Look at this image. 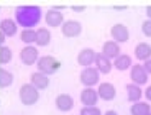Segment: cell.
<instances>
[{
	"label": "cell",
	"instance_id": "cell-1",
	"mask_svg": "<svg viewBox=\"0 0 151 115\" xmlns=\"http://www.w3.org/2000/svg\"><path fill=\"white\" fill-rule=\"evenodd\" d=\"M15 18H17V25L23 27L25 30H33L38 23H40V18H41V8L35 7V5L18 7L15 10Z\"/></svg>",
	"mask_w": 151,
	"mask_h": 115
},
{
	"label": "cell",
	"instance_id": "cell-2",
	"mask_svg": "<svg viewBox=\"0 0 151 115\" xmlns=\"http://www.w3.org/2000/svg\"><path fill=\"white\" fill-rule=\"evenodd\" d=\"M36 64H38V73L45 74V76L54 74L58 69L61 68V63L58 61L54 56H49V54H46V56H41L40 59H38Z\"/></svg>",
	"mask_w": 151,
	"mask_h": 115
},
{
	"label": "cell",
	"instance_id": "cell-3",
	"mask_svg": "<svg viewBox=\"0 0 151 115\" xmlns=\"http://www.w3.org/2000/svg\"><path fill=\"white\" fill-rule=\"evenodd\" d=\"M20 100L23 105H35L40 100V91L31 84H23L20 87Z\"/></svg>",
	"mask_w": 151,
	"mask_h": 115
},
{
	"label": "cell",
	"instance_id": "cell-4",
	"mask_svg": "<svg viewBox=\"0 0 151 115\" xmlns=\"http://www.w3.org/2000/svg\"><path fill=\"white\" fill-rule=\"evenodd\" d=\"M61 33L66 38H76V36H79L82 33V25L77 20H66L61 25Z\"/></svg>",
	"mask_w": 151,
	"mask_h": 115
},
{
	"label": "cell",
	"instance_id": "cell-5",
	"mask_svg": "<svg viewBox=\"0 0 151 115\" xmlns=\"http://www.w3.org/2000/svg\"><path fill=\"white\" fill-rule=\"evenodd\" d=\"M40 59V54H38V48L36 46H25L22 51H20V61L25 66H33L35 63H38Z\"/></svg>",
	"mask_w": 151,
	"mask_h": 115
},
{
	"label": "cell",
	"instance_id": "cell-6",
	"mask_svg": "<svg viewBox=\"0 0 151 115\" xmlns=\"http://www.w3.org/2000/svg\"><path fill=\"white\" fill-rule=\"evenodd\" d=\"M99 74L100 73L95 68H84L79 79L86 87H94L95 84H99Z\"/></svg>",
	"mask_w": 151,
	"mask_h": 115
},
{
	"label": "cell",
	"instance_id": "cell-7",
	"mask_svg": "<svg viewBox=\"0 0 151 115\" xmlns=\"http://www.w3.org/2000/svg\"><path fill=\"white\" fill-rule=\"evenodd\" d=\"M130 79H132V84H136L141 87L148 82V73L141 64H133L132 71H130Z\"/></svg>",
	"mask_w": 151,
	"mask_h": 115
},
{
	"label": "cell",
	"instance_id": "cell-8",
	"mask_svg": "<svg viewBox=\"0 0 151 115\" xmlns=\"http://www.w3.org/2000/svg\"><path fill=\"white\" fill-rule=\"evenodd\" d=\"M110 34H112V38L115 43H125V41H128L130 38V31L128 28L125 27V25H122V23H117V25H113L112 30H110Z\"/></svg>",
	"mask_w": 151,
	"mask_h": 115
},
{
	"label": "cell",
	"instance_id": "cell-9",
	"mask_svg": "<svg viewBox=\"0 0 151 115\" xmlns=\"http://www.w3.org/2000/svg\"><path fill=\"white\" fill-rule=\"evenodd\" d=\"M97 94H99V99L109 102V100L115 99V96H117V89H115L113 84H110V82H102V84H99Z\"/></svg>",
	"mask_w": 151,
	"mask_h": 115
},
{
	"label": "cell",
	"instance_id": "cell-10",
	"mask_svg": "<svg viewBox=\"0 0 151 115\" xmlns=\"http://www.w3.org/2000/svg\"><path fill=\"white\" fill-rule=\"evenodd\" d=\"M99 100V94L94 87H86L81 92V102L84 107H95V104Z\"/></svg>",
	"mask_w": 151,
	"mask_h": 115
},
{
	"label": "cell",
	"instance_id": "cell-11",
	"mask_svg": "<svg viewBox=\"0 0 151 115\" xmlns=\"http://www.w3.org/2000/svg\"><path fill=\"white\" fill-rule=\"evenodd\" d=\"M45 20H46V23H48V27L58 28V27H61V25L64 23V15H63L59 10H54V8H51V10L46 12Z\"/></svg>",
	"mask_w": 151,
	"mask_h": 115
},
{
	"label": "cell",
	"instance_id": "cell-12",
	"mask_svg": "<svg viewBox=\"0 0 151 115\" xmlns=\"http://www.w3.org/2000/svg\"><path fill=\"white\" fill-rule=\"evenodd\" d=\"M95 51L92 48H84L79 54H77V63L79 66H84V68H89L92 66V63H95Z\"/></svg>",
	"mask_w": 151,
	"mask_h": 115
},
{
	"label": "cell",
	"instance_id": "cell-13",
	"mask_svg": "<svg viewBox=\"0 0 151 115\" xmlns=\"http://www.w3.org/2000/svg\"><path fill=\"white\" fill-rule=\"evenodd\" d=\"M102 54L112 61V59H115V58H118L122 54L120 45L115 43V41H105V43H104V46H102Z\"/></svg>",
	"mask_w": 151,
	"mask_h": 115
},
{
	"label": "cell",
	"instance_id": "cell-14",
	"mask_svg": "<svg viewBox=\"0 0 151 115\" xmlns=\"http://www.w3.org/2000/svg\"><path fill=\"white\" fill-rule=\"evenodd\" d=\"M112 68H113V64H112V61H110L109 58H105L102 53L95 54V69H97L99 73L109 74L110 71H112Z\"/></svg>",
	"mask_w": 151,
	"mask_h": 115
},
{
	"label": "cell",
	"instance_id": "cell-15",
	"mask_svg": "<svg viewBox=\"0 0 151 115\" xmlns=\"http://www.w3.org/2000/svg\"><path fill=\"white\" fill-rule=\"evenodd\" d=\"M30 84L33 86V87H36L38 91H45L49 86V77L36 71V73H33L30 76Z\"/></svg>",
	"mask_w": 151,
	"mask_h": 115
},
{
	"label": "cell",
	"instance_id": "cell-16",
	"mask_svg": "<svg viewBox=\"0 0 151 115\" xmlns=\"http://www.w3.org/2000/svg\"><path fill=\"white\" fill-rule=\"evenodd\" d=\"M56 107L58 110L61 112H69L72 107H74V99H72L69 94H59V96L56 97Z\"/></svg>",
	"mask_w": 151,
	"mask_h": 115
},
{
	"label": "cell",
	"instance_id": "cell-17",
	"mask_svg": "<svg viewBox=\"0 0 151 115\" xmlns=\"http://www.w3.org/2000/svg\"><path fill=\"white\" fill-rule=\"evenodd\" d=\"M0 31L5 34V38L7 36H15L17 33H18V25H17V22H13L12 18H5L0 22Z\"/></svg>",
	"mask_w": 151,
	"mask_h": 115
},
{
	"label": "cell",
	"instance_id": "cell-18",
	"mask_svg": "<svg viewBox=\"0 0 151 115\" xmlns=\"http://www.w3.org/2000/svg\"><path fill=\"white\" fill-rule=\"evenodd\" d=\"M135 56H136V59H140V61H148V59H151V46L148 45V43L136 45Z\"/></svg>",
	"mask_w": 151,
	"mask_h": 115
},
{
	"label": "cell",
	"instance_id": "cell-19",
	"mask_svg": "<svg viewBox=\"0 0 151 115\" xmlns=\"http://www.w3.org/2000/svg\"><path fill=\"white\" fill-rule=\"evenodd\" d=\"M49 41H51V31L48 30V28H38L36 30V45L41 46V48H45V46L49 45Z\"/></svg>",
	"mask_w": 151,
	"mask_h": 115
},
{
	"label": "cell",
	"instance_id": "cell-20",
	"mask_svg": "<svg viewBox=\"0 0 151 115\" xmlns=\"http://www.w3.org/2000/svg\"><path fill=\"white\" fill-rule=\"evenodd\" d=\"M127 94H128V96H127L128 100L133 102V104L140 102L141 97H143V91H141L140 86H136V84H128L127 86Z\"/></svg>",
	"mask_w": 151,
	"mask_h": 115
},
{
	"label": "cell",
	"instance_id": "cell-21",
	"mask_svg": "<svg viewBox=\"0 0 151 115\" xmlns=\"http://www.w3.org/2000/svg\"><path fill=\"white\" fill-rule=\"evenodd\" d=\"M113 68L118 69V71H127L128 68H132V58L128 56V54H120L118 58H115L113 59Z\"/></svg>",
	"mask_w": 151,
	"mask_h": 115
},
{
	"label": "cell",
	"instance_id": "cell-22",
	"mask_svg": "<svg viewBox=\"0 0 151 115\" xmlns=\"http://www.w3.org/2000/svg\"><path fill=\"white\" fill-rule=\"evenodd\" d=\"M130 112H132V115H148L151 114V107L148 102H136L132 105V109H130Z\"/></svg>",
	"mask_w": 151,
	"mask_h": 115
},
{
	"label": "cell",
	"instance_id": "cell-23",
	"mask_svg": "<svg viewBox=\"0 0 151 115\" xmlns=\"http://www.w3.org/2000/svg\"><path fill=\"white\" fill-rule=\"evenodd\" d=\"M20 40H22L27 46H30L31 43L36 41V30H23L22 33H20Z\"/></svg>",
	"mask_w": 151,
	"mask_h": 115
},
{
	"label": "cell",
	"instance_id": "cell-24",
	"mask_svg": "<svg viewBox=\"0 0 151 115\" xmlns=\"http://www.w3.org/2000/svg\"><path fill=\"white\" fill-rule=\"evenodd\" d=\"M13 82V74L7 69H0V87H8Z\"/></svg>",
	"mask_w": 151,
	"mask_h": 115
},
{
	"label": "cell",
	"instance_id": "cell-25",
	"mask_svg": "<svg viewBox=\"0 0 151 115\" xmlns=\"http://www.w3.org/2000/svg\"><path fill=\"white\" fill-rule=\"evenodd\" d=\"M13 58V53L8 46H2L0 48V64H8Z\"/></svg>",
	"mask_w": 151,
	"mask_h": 115
},
{
	"label": "cell",
	"instance_id": "cell-26",
	"mask_svg": "<svg viewBox=\"0 0 151 115\" xmlns=\"http://www.w3.org/2000/svg\"><path fill=\"white\" fill-rule=\"evenodd\" d=\"M79 115H102L99 107H82Z\"/></svg>",
	"mask_w": 151,
	"mask_h": 115
},
{
	"label": "cell",
	"instance_id": "cell-27",
	"mask_svg": "<svg viewBox=\"0 0 151 115\" xmlns=\"http://www.w3.org/2000/svg\"><path fill=\"white\" fill-rule=\"evenodd\" d=\"M141 31H143L145 36L151 38V20H146V22H143V25H141Z\"/></svg>",
	"mask_w": 151,
	"mask_h": 115
},
{
	"label": "cell",
	"instance_id": "cell-28",
	"mask_svg": "<svg viewBox=\"0 0 151 115\" xmlns=\"http://www.w3.org/2000/svg\"><path fill=\"white\" fill-rule=\"evenodd\" d=\"M143 68H145V71L148 73V76H150V74H151V59L145 61V66H143Z\"/></svg>",
	"mask_w": 151,
	"mask_h": 115
},
{
	"label": "cell",
	"instance_id": "cell-29",
	"mask_svg": "<svg viewBox=\"0 0 151 115\" xmlns=\"http://www.w3.org/2000/svg\"><path fill=\"white\" fill-rule=\"evenodd\" d=\"M143 94H145V97H146V99L151 102V86H148V87L145 89V92H143Z\"/></svg>",
	"mask_w": 151,
	"mask_h": 115
},
{
	"label": "cell",
	"instance_id": "cell-30",
	"mask_svg": "<svg viewBox=\"0 0 151 115\" xmlns=\"http://www.w3.org/2000/svg\"><path fill=\"white\" fill-rule=\"evenodd\" d=\"M71 8L74 12H84V10H86V7H84V5H72Z\"/></svg>",
	"mask_w": 151,
	"mask_h": 115
},
{
	"label": "cell",
	"instance_id": "cell-31",
	"mask_svg": "<svg viewBox=\"0 0 151 115\" xmlns=\"http://www.w3.org/2000/svg\"><path fill=\"white\" fill-rule=\"evenodd\" d=\"M4 41H5V34L0 31V48H2V45H4Z\"/></svg>",
	"mask_w": 151,
	"mask_h": 115
},
{
	"label": "cell",
	"instance_id": "cell-32",
	"mask_svg": "<svg viewBox=\"0 0 151 115\" xmlns=\"http://www.w3.org/2000/svg\"><path fill=\"white\" fill-rule=\"evenodd\" d=\"M146 15H148V18L151 20V5H150V7H146Z\"/></svg>",
	"mask_w": 151,
	"mask_h": 115
},
{
	"label": "cell",
	"instance_id": "cell-33",
	"mask_svg": "<svg viewBox=\"0 0 151 115\" xmlns=\"http://www.w3.org/2000/svg\"><path fill=\"white\" fill-rule=\"evenodd\" d=\"M104 115H118V114H117L115 110H109V112H105Z\"/></svg>",
	"mask_w": 151,
	"mask_h": 115
},
{
	"label": "cell",
	"instance_id": "cell-34",
	"mask_svg": "<svg viewBox=\"0 0 151 115\" xmlns=\"http://www.w3.org/2000/svg\"><path fill=\"white\" fill-rule=\"evenodd\" d=\"M113 8H115V10H125V8H127V7H118V5H115V7H113Z\"/></svg>",
	"mask_w": 151,
	"mask_h": 115
},
{
	"label": "cell",
	"instance_id": "cell-35",
	"mask_svg": "<svg viewBox=\"0 0 151 115\" xmlns=\"http://www.w3.org/2000/svg\"><path fill=\"white\" fill-rule=\"evenodd\" d=\"M148 115H151V114H148Z\"/></svg>",
	"mask_w": 151,
	"mask_h": 115
}]
</instances>
